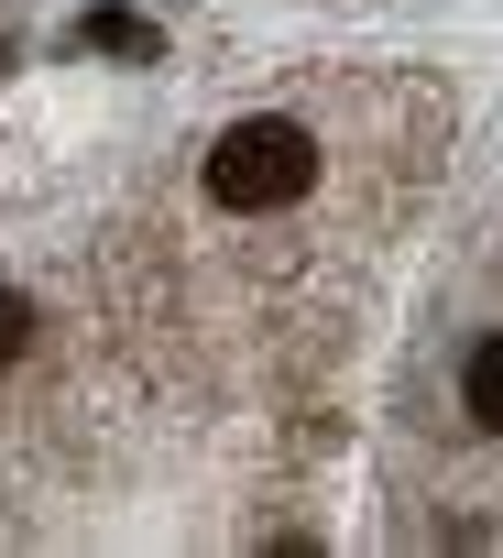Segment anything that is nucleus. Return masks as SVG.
<instances>
[{
  "mask_svg": "<svg viewBox=\"0 0 503 558\" xmlns=\"http://www.w3.org/2000/svg\"><path fill=\"white\" fill-rule=\"evenodd\" d=\"M318 186V143L296 132V121H274V110H252V121H230L219 132V154H208V197L219 208H296Z\"/></svg>",
  "mask_w": 503,
  "mask_h": 558,
  "instance_id": "f257e3e1",
  "label": "nucleus"
},
{
  "mask_svg": "<svg viewBox=\"0 0 503 558\" xmlns=\"http://www.w3.org/2000/svg\"><path fill=\"white\" fill-rule=\"evenodd\" d=\"M66 45H88V56H132V66H154L164 56V34L143 23V12H77V34Z\"/></svg>",
  "mask_w": 503,
  "mask_h": 558,
  "instance_id": "f03ea898",
  "label": "nucleus"
},
{
  "mask_svg": "<svg viewBox=\"0 0 503 558\" xmlns=\"http://www.w3.org/2000/svg\"><path fill=\"white\" fill-rule=\"evenodd\" d=\"M459 405H470V416L503 438V340H481V351H470V373H459Z\"/></svg>",
  "mask_w": 503,
  "mask_h": 558,
  "instance_id": "7ed1b4c3",
  "label": "nucleus"
},
{
  "mask_svg": "<svg viewBox=\"0 0 503 558\" xmlns=\"http://www.w3.org/2000/svg\"><path fill=\"white\" fill-rule=\"evenodd\" d=\"M23 351H34V307H23V296H12V286H0V373H12V362H23Z\"/></svg>",
  "mask_w": 503,
  "mask_h": 558,
  "instance_id": "20e7f679",
  "label": "nucleus"
}]
</instances>
